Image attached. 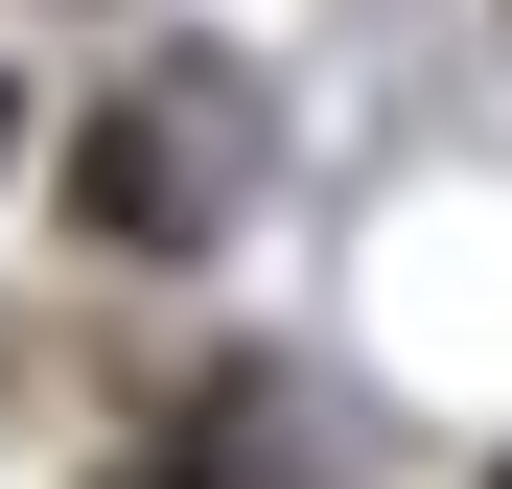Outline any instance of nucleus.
I'll return each mask as SVG.
<instances>
[{"label":"nucleus","mask_w":512,"mask_h":489,"mask_svg":"<svg viewBox=\"0 0 512 489\" xmlns=\"http://www.w3.org/2000/svg\"><path fill=\"white\" fill-rule=\"evenodd\" d=\"M94 210H117V233H210V210H233L210 117H187V94H117V140H94Z\"/></svg>","instance_id":"1"}]
</instances>
